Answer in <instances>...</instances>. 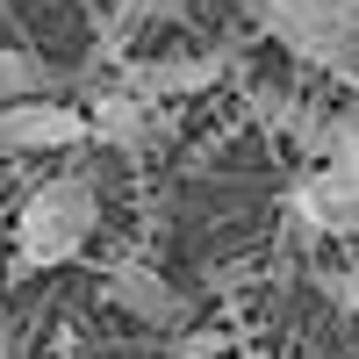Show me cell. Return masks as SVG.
Instances as JSON below:
<instances>
[{
	"label": "cell",
	"instance_id": "obj_12",
	"mask_svg": "<svg viewBox=\"0 0 359 359\" xmlns=\"http://www.w3.org/2000/svg\"><path fill=\"white\" fill-rule=\"evenodd\" d=\"M302 8H316V15H331V22L359 29V0H302Z\"/></svg>",
	"mask_w": 359,
	"mask_h": 359
},
{
	"label": "cell",
	"instance_id": "obj_11",
	"mask_svg": "<svg viewBox=\"0 0 359 359\" xmlns=\"http://www.w3.org/2000/svg\"><path fill=\"white\" fill-rule=\"evenodd\" d=\"M323 294H331L338 309H352V316H359V266H338V273H323Z\"/></svg>",
	"mask_w": 359,
	"mask_h": 359
},
{
	"label": "cell",
	"instance_id": "obj_9",
	"mask_svg": "<svg viewBox=\"0 0 359 359\" xmlns=\"http://www.w3.org/2000/svg\"><path fill=\"white\" fill-rule=\"evenodd\" d=\"M29 94H43V65L22 50H0V101H29Z\"/></svg>",
	"mask_w": 359,
	"mask_h": 359
},
{
	"label": "cell",
	"instance_id": "obj_7",
	"mask_svg": "<svg viewBox=\"0 0 359 359\" xmlns=\"http://www.w3.org/2000/svg\"><path fill=\"white\" fill-rule=\"evenodd\" d=\"M86 123H94V137L101 144H123V151H144L165 123H158V101H144V94H130V86H108V94L86 108Z\"/></svg>",
	"mask_w": 359,
	"mask_h": 359
},
{
	"label": "cell",
	"instance_id": "obj_4",
	"mask_svg": "<svg viewBox=\"0 0 359 359\" xmlns=\"http://www.w3.org/2000/svg\"><path fill=\"white\" fill-rule=\"evenodd\" d=\"M94 137V123H86L79 108L65 101H0V151H65V144H86Z\"/></svg>",
	"mask_w": 359,
	"mask_h": 359
},
{
	"label": "cell",
	"instance_id": "obj_10",
	"mask_svg": "<svg viewBox=\"0 0 359 359\" xmlns=\"http://www.w3.org/2000/svg\"><path fill=\"white\" fill-rule=\"evenodd\" d=\"M187 0H115V15H108V36H123V29H137V22H172Z\"/></svg>",
	"mask_w": 359,
	"mask_h": 359
},
{
	"label": "cell",
	"instance_id": "obj_2",
	"mask_svg": "<svg viewBox=\"0 0 359 359\" xmlns=\"http://www.w3.org/2000/svg\"><path fill=\"white\" fill-rule=\"evenodd\" d=\"M259 29L273 43H287V57H302V65H323V72L359 65V29L302 8V0H259Z\"/></svg>",
	"mask_w": 359,
	"mask_h": 359
},
{
	"label": "cell",
	"instance_id": "obj_3",
	"mask_svg": "<svg viewBox=\"0 0 359 359\" xmlns=\"http://www.w3.org/2000/svg\"><path fill=\"white\" fill-rule=\"evenodd\" d=\"M287 223H294V237H359V187L338 180L331 165L302 172L287 187Z\"/></svg>",
	"mask_w": 359,
	"mask_h": 359
},
{
	"label": "cell",
	"instance_id": "obj_8",
	"mask_svg": "<svg viewBox=\"0 0 359 359\" xmlns=\"http://www.w3.org/2000/svg\"><path fill=\"white\" fill-rule=\"evenodd\" d=\"M323 165L359 187V101H345V108L331 115V151H323Z\"/></svg>",
	"mask_w": 359,
	"mask_h": 359
},
{
	"label": "cell",
	"instance_id": "obj_1",
	"mask_svg": "<svg viewBox=\"0 0 359 359\" xmlns=\"http://www.w3.org/2000/svg\"><path fill=\"white\" fill-rule=\"evenodd\" d=\"M94 223H101V194H94V180L86 172H57V180H43L36 194L22 201V223H15V259L36 273V266H65V259H79V245L94 237Z\"/></svg>",
	"mask_w": 359,
	"mask_h": 359
},
{
	"label": "cell",
	"instance_id": "obj_5",
	"mask_svg": "<svg viewBox=\"0 0 359 359\" xmlns=\"http://www.w3.org/2000/svg\"><path fill=\"white\" fill-rule=\"evenodd\" d=\"M101 294L115 309H130L137 323H180V294L165 273H151L144 259H115L108 273H101Z\"/></svg>",
	"mask_w": 359,
	"mask_h": 359
},
{
	"label": "cell",
	"instance_id": "obj_6",
	"mask_svg": "<svg viewBox=\"0 0 359 359\" xmlns=\"http://www.w3.org/2000/svg\"><path fill=\"white\" fill-rule=\"evenodd\" d=\"M223 72H230L223 57H144V65L123 72V86L144 101H187V94H208Z\"/></svg>",
	"mask_w": 359,
	"mask_h": 359
}]
</instances>
